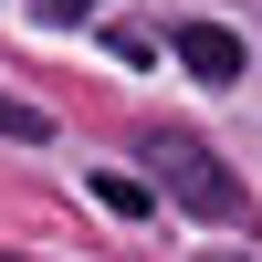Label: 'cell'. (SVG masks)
Instances as JSON below:
<instances>
[{
  "label": "cell",
  "instance_id": "obj_3",
  "mask_svg": "<svg viewBox=\"0 0 262 262\" xmlns=\"http://www.w3.org/2000/svg\"><path fill=\"white\" fill-rule=\"evenodd\" d=\"M0 137H21V147H42V137H53V116H42V105H11V95H0Z\"/></svg>",
  "mask_w": 262,
  "mask_h": 262
},
{
  "label": "cell",
  "instance_id": "obj_4",
  "mask_svg": "<svg viewBox=\"0 0 262 262\" xmlns=\"http://www.w3.org/2000/svg\"><path fill=\"white\" fill-rule=\"evenodd\" d=\"M95 200H105V210H126V221H137V210H147V179H116V168H105V179H95Z\"/></svg>",
  "mask_w": 262,
  "mask_h": 262
},
{
  "label": "cell",
  "instance_id": "obj_2",
  "mask_svg": "<svg viewBox=\"0 0 262 262\" xmlns=\"http://www.w3.org/2000/svg\"><path fill=\"white\" fill-rule=\"evenodd\" d=\"M168 53H179L200 84H231V74H242V32H221V21H179V42H168Z\"/></svg>",
  "mask_w": 262,
  "mask_h": 262
},
{
  "label": "cell",
  "instance_id": "obj_1",
  "mask_svg": "<svg viewBox=\"0 0 262 262\" xmlns=\"http://www.w3.org/2000/svg\"><path fill=\"white\" fill-rule=\"evenodd\" d=\"M147 168H158V189L189 210V221H221V231H231V221H252V189L231 179L200 137H158V147H147Z\"/></svg>",
  "mask_w": 262,
  "mask_h": 262
},
{
  "label": "cell",
  "instance_id": "obj_5",
  "mask_svg": "<svg viewBox=\"0 0 262 262\" xmlns=\"http://www.w3.org/2000/svg\"><path fill=\"white\" fill-rule=\"evenodd\" d=\"M42 21H84V0H42Z\"/></svg>",
  "mask_w": 262,
  "mask_h": 262
}]
</instances>
